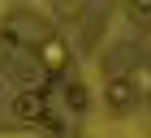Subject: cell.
<instances>
[{
    "instance_id": "obj_5",
    "label": "cell",
    "mask_w": 151,
    "mask_h": 138,
    "mask_svg": "<svg viewBox=\"0 0 151 138\" xmlns=\"http://www.w3.org/2000/svg\"><path fill=\"white\" fill-rule=\"evenodd\" d=\"M134 17H151V4H134Z\"/></svg>"
},
{
    "instance_id": "obj_4",
    "label": "cell",
    "mask_w": 151,
    "mask_h": 138,
    "mask_svg": "<svg viewBox=\"0 0 151 138\" xmlns=\"http://www.w3.org/2000/svg\"><path fill=\"white\" fill-rule=\"evenodd\" d=\"M69 99H73V108H86V91H82V86H73Z\"/></svg>"
},
{
    "instance_id": "obj_1",
    "label": "cell",
    "mask_w": 151,
    "mask_h": 138,
    "mask_svg": "<svg viewBox=\"0 0 151 138\" xmlns=\"http://www.w3.org/2000/svg\"><path fill=\"white\" fill-rule=\"evenodd\" d=\"M13 116L17 121H43V125H56V116L47 108V95L43 91H22L13 99Z\"/></svg>"
},
{
    "instance_id": "obj_2",
    "label": "cell",
    "mask_w": 151,
    "mask_h": 138,
    "mask_svg": "<svg viewBox=\"0 0 151 138\" xmlns=\"http://www.w3.org/2000/svg\"><path fill=\"white\" fill-rule=\"evenodd\" d=\"M39 60H43V69L52 78H60V73L69 69V47H65V39H60V34H47L43 43H39Z\"/></svg>"
},
{
    "instance_id": "obj_3",
    "label": "cell",
    "mask_w": 151,
    "mask_h": 138,
    "mask_svg": "<svg viewBox=\"0 0 151 138\" xmlns=\"http://www.w3.org/2000/svg\"><path fill=\"white\" fill-rule=\"evenodd\" d=\"M104 95H108V108H112V112H129V108H134V82H129L125 73H121V78H108Z\"/></svg>"
}]
</instances>
